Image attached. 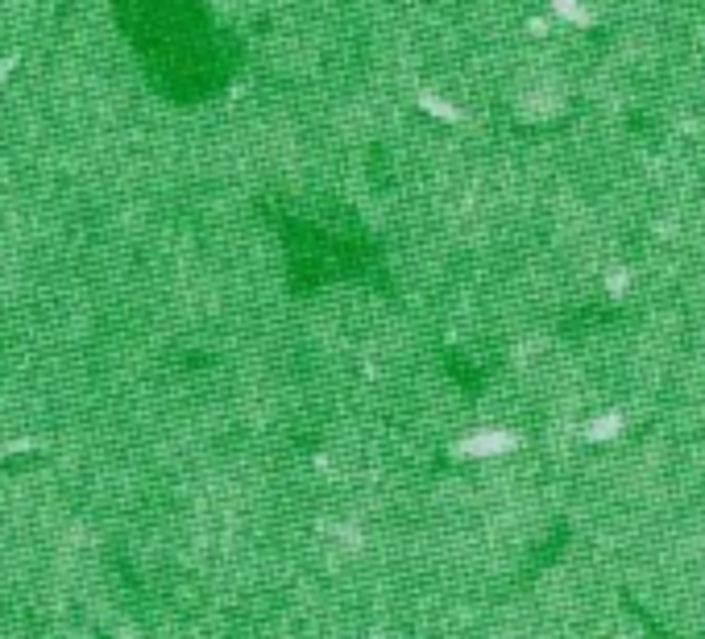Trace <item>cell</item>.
Here are the masks:
<instances>
[{
    "mask_svg": "<svg viewBox=\"0 0 705 639\" xmlns=\"http://www.w3.org/2000/svg\"><path fill=\"white\" fill-rule=\"evenodd\" d=\"M515 449V436L511 432H502V428H486V432H477L461 444V453L473 457V461H498Z\"/></svg>",
    "mask_w": 705,
    "mask_h": 639,
    "instance_id": "1",
    "label": "cell"
}]
</instances>
